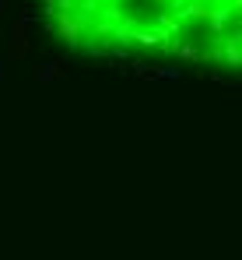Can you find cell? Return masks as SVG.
<instances>
[{"label":"cell","instance_id":"cell-1","mask_svg":"<svg viewBox=\"0 0 242 260\" xmlns=\"http://www.w3.org/2000/svg\"><path fill=\"white\" fill-rule=\"evenodd\" d=\"M42 21L81 56L242 74V0H42Z\"/></svg>","mask_w":242,"mask_h":260}]
</instances>
